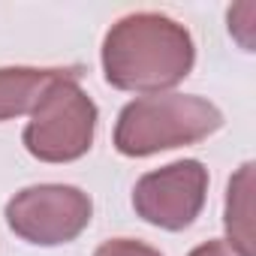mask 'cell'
Instances as JSON below:
<instances>
[{"label": "cell", "instance_id": "cell-6", "mask_svg": "<svg viewBox=\"0 0 256 256\" xmlns=\"http://www.w3.org/2000/svg\"><path fill=\"white\" fill-rule=\"evenodd\" d=\"M223 223H226L229 247H235L241 256H256V247H253V163H244L229 178Z\"/></svg>", "mask_w": 256, "mask_h": 256}, {"label": "cell", "instance_id": "cell-1", "mask_svg": "<svg viewBox=\"0 0 256 256\" xmlns=\"http://www.w3.org/2000/svg\"><path fill=\"white\" fill-rule=\"evenodd\" d=\"M196 48L184 24L163 12H133L112 24L102 40L106 82L130 94H163L193 70Z\"/></svg>", "mask_w": 256, "mask_h": 256}, {"label": "cell", "instance_id": "cell-10", "mask_svg": "<svg viewBox=\"0 0 256 256\" xmlns=\"http://www.w3.org/2000/svg\"><path fill=\"white\" fill-rule=\"evenodd\" d=\"M190 256H241L235 247H229V241H205V244H199Z\"/></svg>", "mask_w": 256, "mask_h": 256}, {"label": "cell", "instance_id": "cell-8", "mask_svg": "<svg viewBox=\"0 0 256 256\" xmlns=\"http://www.w3.org/2000/svg\"><path fill=\"white\" fill-rule=\"evenodd\" d=\"M253 18H256V6L253 4H238V6L229 10V34L247 52H253Z\"/></svg>", "mask_w": 256, "mask_h": 256}, {"label": "cell", "instance_id": "cell-3", "mask_svg": "<svg viewBox=\"0 0 256 256\" xmlns=\"http://www.w3.org/2000/svg\"><path fill=\"white\" fill-rule=\"evenodd\" d=\"M96 133V106L72 72H60L30 108L24 148L42 163H72L84 157Z\"/></svg>", "mask_w": 256, "mask_h": 256}, {"label": "cell", "instance_id": "cell-5", "mask_svg": "<svg viewBox=\"0 0 256 256\" xmlns=\"http://www.w3.org/2000/svg\"><path fill=\"white\" fill-rule=\"evenodd\" d=\"M205 196H208V169L199 160H178L136 181L133 208L145 223L181 232L202 214Z\"/></svg>", "mask_w": 256, "mask_h": 256}, {"label": "cell", "instance_id": "cell-2", "mask_svg": "<svg viewBox=\"0 0 256 256\" xmlns=\"http://www.w3.org/2000/svg\"><path fill=\"white\" fill-rule=\"evenodd\" d=\"M223 126L214 102L196 94H154L126 102L114 124V148L124 157H151L196 145Z\"/></svg>", "mask_w": 256, "mask_h": 256}, {"label": "cell", "instance_id": "cell-7", "mask_svg": "<svg viewBox=\"0 0 256 256\" xmlns=\"http://www.w3.org/2000/svg\"><path fill=\"white\" fill-rule=\"evenodd\" d=\"M64 70H40V66H6L0 70V120L28 114L40 94L60 76Z\"/></svg>", "mask_w": 256, "mask_h": 256}, {"label": "cell", "instance_id": "cell-9", "mask_svg": "<svg viewBox=\"0 0 256 256\" xmlns=\"http://www.w3.org/2000/svg\"><path fill=\"white\" fill-rule=\"evenodd\" d=\"M94 256H163V253L136 238H112V241L100 244Z\"/></svg>", "mask_w": 256, "mask_h": 256}, {"label": "cell", "instance_id": "cell-4", "mask_svg": "<svg viewBox=\"0 0 256 256\" xmlns=\"http://www.w3.org/2000/svg\"><path fill=\"white\" fill-rule=\"evenodd\" d=\"M90 196L70 184H36L24 187L6 202L10 229L28 244L58 247L78 238L90 223Z\"/></svg>", "mask_w": 256, "mask_h": 256}]
</instances>
